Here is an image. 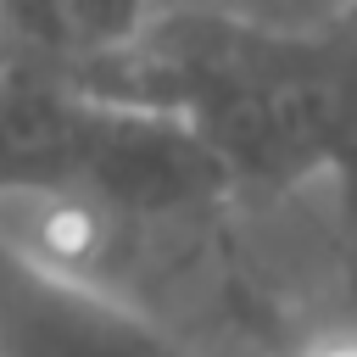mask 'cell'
<instances>
[{
	"label": "cell",
	"mask_w": 357,
	"mask_h": 357,
	"mask_svg": "<svg viewBox=\"0 0 357 357\" xmlns=\"http://www.w3.org/2000/svg\"><path fill=\"white\" fill-rule=\"evenodd\" d=\"M0 357H190L134 296L0 234Z\"/></svg>",
	"instance_id": "2"
},
{
	"label": "cell",
	"mask_w": 357,
	"mask_h": 357,
	"mask_svg": "<svg viewBox=\"0 0 357 357\" xmlns=\"http://www.w3.org/2000/svg\"><path fill=\"white\" fill-rule=\"evenodd\" d=\"M67 78L190 128L229 195H284L324 173L357 190V17L346 6L324 22L151 11Z\"/></svg>",
	"instance_id": "1"
},
{
	"label": "cell",
	"mask_w": 357,
	"mask_h": 357,
	"mask_svg": "<svg viewBox=\"0 0 357 357\" xmlns=\"http://www.w3.org/2000/svg\"><path fill=\"white\" fill-rule=\"evenodd\" d=\"M284 357H357V307L318 318L307 335H296V346Z\"/></svg>",
	"instance_id": "3"
}]
</instances>
